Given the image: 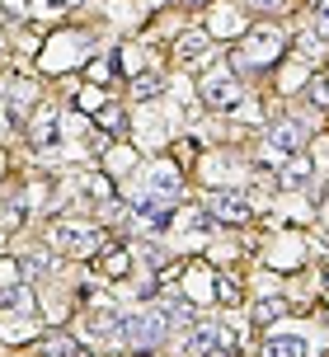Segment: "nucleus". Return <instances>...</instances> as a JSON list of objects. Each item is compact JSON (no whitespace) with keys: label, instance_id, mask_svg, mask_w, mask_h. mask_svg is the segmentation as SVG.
I'll use <instances>...</instances> for the list:
<instances>
[{"label":"nucleus","instance_id":"obj_1","mask_svg":"<svg viewBox=\"0 0 329 357\" xmlns=\"http://www.w3.org/2000/svg\"><path fill=\"white\" fill-rule=\"evenodd\" d=\"M47 240H52L61 254H71V259H85V254L104 250V235L94 231V226H80V221H52V226H47Z\"/></svg>","mask_w":329,"mask_h":357},{"label":"nucleus","instance_id":"obj_2","mask_svg":"<svg viewBox=\"0 0 329 357\" xmlns=\"http://www.w3.org/2000/svg\"><path fill=\"white\" fill-rule=\"evenodd\" d=\"M277 52H282V38H277L273 29H254V33H250V38L236 47L231 66H236V71H254V66H268V61H277Z\"/></svg>","mask_w":329,"mask_h":357},{"label":"nucleus","instance_id":"obj_3","mask_svg":"<svg viewBox=\"0 0 329 357\" xmlns=\"http://www.w3.org/2000/svg\"><path fill=\"white\" fill-rule=\"evenodd\" d=\"M183 353H188V357H231V353H236V339H231V334H226L221 324L198 320V324H188Z\"/></svg>","mask_w":329,"mask_h":357},{"label":"nucleus","instance_id":"obj_4","mask_svg":"<svg viewBox=\"0 0 329 357\" xmlns=\"http://www.w3.org/2000/svg\"><path fill=\"white\" fill-rule=\"evenodd\" d=\"M245 94H240V80L236 75H207L202 80V104L217 108V113H226V108H236Z\"/></svg>","mask_w":329,"mask_h":357},{"label":"nucleus","instance_id":"obj_5","mask_svg":"<svg viewBox=\"0 0 329 357\" xmlns=\"http://www.w3.org/2000/svg\"><path fill=\"white\" fill-rule=\"evenodd\" d=\"M268 146H273L277 155H301V151H306V127H301V123H292V118H282V123L273 127Z\"/></svg>","mask_w":329,"mask_h":357},{"label":"nucleus","instance_id":"obj_6","mask_svg":"<svg viewBox=\"0 0 329 357\" xmlns=\"http://www.w3.org/2000/svg\"><path fill=\"white\" fill-rule=\"evenodd\" d=\"M207 212H212V221H250V202L240 193H212L207 197Z\"/></svg>","mask_w":329,"mask_h":357},{"label":"nucleus","instance_id":"obj_7","mask_svg":"<svg viewBox=\"0 0 329 357\" xmlns=\"http://www.w3.org/2000/svg\"><path fill=\"white\" fill-rule=\"evenodd\" d=\"M202 56H207V33H183L174 43V61H183V66H198Z\"/></svg>","mask_w":329,"mask_h":357},{"label":"nucleus","instance_id":"obj_8","mask_svg":"<svg viewBox=\"0 0 329 357\" xmlns=\"http://www.w3.org/2000/svg\"><path fill=\"white\" fill-rule=\"evenodd\" d=\"M29 142H33V146L56 142V108H52V104H43V108H38V118H33V132H29Z\"/></svg>","mask_w":329,"mask_h":357},{"label":"nucleus","instance_id":"obj_9","mask_svg":"<svg viewBox=\"0 0 329 357\" xmlns=\"http://www.w3.org/2000/svg\"><path fill=\"white\" fill-rule=\"evenodd\" d=\"M43 353L47 357H94V353H85L71 334H47V339H43Z\"/></svg>","mask_w":329,"mask_h":357},{"label":"nucleus","instance_id":"obj_10","mask_svg":"<svg viewBox=\"0 0 329 357\" xmlns=\"http://www.w3.org/2000/svg\"><path fill=\"white\" fill-rule=\"evenodd\" d=\"M311 348H306V339H292V334H277V339H268V348H263V357H306Z\"/></svg>","mask_w":329,"mask_h":357},{"label":"nucleus","instance_id":"obj_11","mask_svg":"<svg viewBox=\"0 0 329 357\" xmlns=\"http://www.w3.org/2000/svg\"><path fill=\"white\" fill-rule=\"evenodd\" d=\"M282 315H287V301H282V296H263V301L254 305V324L259 329H268V324L282 320Z\"/></svg>","mask_w":329,"mask_h":357},{"label":"nucleus","instance_id":"obj_12","mask_svg":"<svg viewBox=\"0 0 329 357\" xmlns=\"http://www.w3.org/2000/svg\"><path fill=\"white\" fill-rule=\"evenodd\" d=\"M160 89H164V66H155V71L132 80V99H151V94H160Z\"/></svg>","mask_w":329,"mask_h":357},{"label":"nucleus","instance_id":"obj_13","mask_svg":"<svg viewBox=\"0 0 329 357\" xmlns=\"http://www.w3.org/2000/svg\"><path fill=\"white\" fill-rule=\"evenodd\" d=\"M151 193L174 197V193H179V174H174V169H155V178H151Z\"/></svg>","mask_w":329,"mask_h":357},{"label":"nucleus","instance_id":"obj_14","mask_svg":"<svg viewBox=\"0 0 329 357\" xmlns=\"http://www.w3.org/2000/svg\"><path fill=\"white\" fill-rule=\"evenodd\" d=\"M240 296H245V291L236 287V278H217V301L221 305H240Z\"/></svg>","mask_w":329,"mask_h":357},{"label":"nucleus","instance_id":"obj_15","mask_svg":"<svg viewBox=\"0 0 329 357\" xmlns=\"http://www.w3.org/2000/svg\"><path fill=\"white\" fill-rule=\"evenodd\" d=\"M19 221H24V202H5V207H0V231H10Z\"/></svg>","mask_w":329,"mask_h":357},{"label":"nucleus","instance_id":"obj_16","mask_svg":"<svg viewBox=\"0 0 329 357\" xmlns=\"http://www.w3.org/2000/svg\"><path fill=\"white\" fill-rule=\"evenodd\" d=\"M128 268H132V254H109L104 259V273H113V278H123Z\"/></svg>","mask_w":329,"mask_h":357},{"label":"nucleus","instance_id":"obj_17","mask_svg":"<svg viewBox=\"0 0 329 357\" xmlns=\"http://www.w3.org/2000/svg\"><path fill=\"white\" fill-rule=\"evenodd\" d=\"M315 24H320V38H329V0H315Z\"/></svg>","mask_w":329,"mask_h":357},{"label":"nucleus","instance_id":"obj_18","mask_svg":"<svg viewBox=\"0 0 329 357\" xmlns=\"http://www.w3.org/2000/svg\"><path fill=\"white\" fill-rule=\"evenodd\" d=\"M306 99H311V104H329V89H325V85H320V80H315V85H311V89H306Z\"/></svg>","mask_w":329,"mask_h":357},{"label":"nucleus","instance_id":"obj_19","mask_svg":"<svg viewBox=\"0 0 329 357\" xmlns=\"http://www.w3.org/2000/svg\"><path fill=\"white\" fill-rule=\"evenodd\" d=\"M254 10H277V0H250Z\"/></svg>","mask_w":329,"mask_h":357},{"label":"nucleus","instance_id":"obj_20","mask_svg":"<svg viewBox=\"0 0 329 357\" xmlns=\"http://www.w3.org/2000/svg\"><path fill=\"white\" fill-rule=\"evenodd\" d=\"M325 287H329V268H325ZM325 301H329V296H325Z\"/></svg>","mask_w":329,"mask_h":357},{"label":"nucleus","instance_id":"obj_21","mask_svg":"<svg viewBox=\"0 0 329 357\" xmlns=\"http://www.w3.org/2000/svg\"><path fill=\"white\" fill-rule=\"evenodd\" d=\"M56 5H75V0H56Z\"/></svg>","mask_w":329,"mask_h":357}]
</instances>
